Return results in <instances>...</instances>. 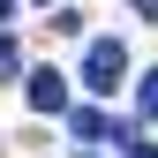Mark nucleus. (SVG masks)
Here are the masks:
<instances>
[{
	"instance_id": "8",
	"label": "nucleus",
	"mask_w": 158,
	"mask_h": 158,
	"mask_svg": "<svg viewBox=\"0 0 158 158\" xmlns=\"http://www.w3.org/2000/svg\"><path fill=\"white\" fill-rule=\"evenodd\" d=\"M8 15H15V0H0V23H8Z\"/></svg>"
},
{
	"instance_id": "5",
	"label": "nucleus",
	"mask_w": 158,
	"mask_h": 158,
	"mask_svg": "<svg viewBox=\"0 0 158 158\" xmlns=\"http://www.w3.org/2000/svg\"><path fill=\"white\" fill-rule=\"evenodd\" d=\"M135 106H143V121H158V68L143 75V90H135Z\"/></svg>"
},
{
	"instance_id": "7",
	"label": "nucleus",
	"mask_w": 158,
	"mask_h": 158,
	"mask_svg": "<svg viewBox=\"0 0 158 158\" xmlns=\"http://www.w3.org/2000/svg\"><path fill=\"white\" fill-rule=\"evenodd\" d=\"M128 158H158V143H128Z\"/></svg>"
},
{
	"instance_id": "6",
	"label": "nucleus",
	"mask_w": 158,
	"mask_h": 158,
	"mask_svg": "<svg viewBox=\"0 0 158 158\" xmlns=\"http://www.w3.org/2000/svg\"><path fill=\"white\" fill-rule=\"evenodd\" d=\"M128 8H135V15H143V23H158V0H128Z\"/></svg>"
},
{
	"instance_id": "3",
	"label": "nucleus",
	"mask_w": 158,
	"mask_h": 158,
	"mask_svg": "<svg viewBox=\"0 0 158 158\" xmlns=\"http://www.w3.org/2000/svg\"><path fill=\"white\" fill-rule=\"evenodd\" d=\"M68 128H75V143H113V135H128V128H113L98 106H75V121H68Z\"/></svg>"
},
{
	"instance_id": "4",
	"label": "nucleus",
	"mask_w": 158,
	"mask_h": 158,
	"mask_svg": "<svg viewBox=\"0 0 158 158\" xmlns=\"http://www.w3.org/2000/svg\"><path fill=\"white\" fill-rule=\"evenodd\" d=\"M15 68H23V45H15V38H8V30H0V83H8V75H15Z\"/></svg>"
},
{
	"instance_id": "1",
	"label": "nucleus",
	"mask_w": 158,
	"mask_h": 158,
	"mask_svg": "<svg viewBox=\"0 0 158 158\" xmlns=\"http://www.w3.org/2000/svg\"><path fill=\"white\" fill-rule=\"evenodd\" d=\"M121 75H128V45H121V38H90V53H83V83L106 98V90H121Z\"/></svg>"
},
{
	"instance_id": "2",
	"label": "nucleus",
	"mask_w": 158,
	"mask_h": 158,
	"mask_svg": "<svg viewBox=\"0 0 158 158\" xmlns=\"http://www.w3.org/2000/svg\"><path fill=\"white\" fill-rule=\"evenodd\" d=\"M30 106H38V113H60V106H68V75H60V68H38V75H30Z\"/></svg>"
}]
</instances>
